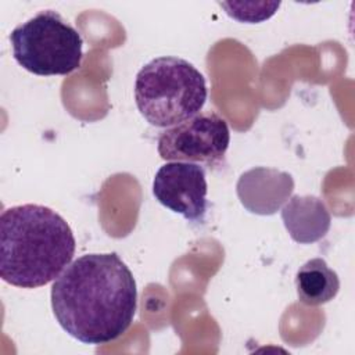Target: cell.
I'll return each instance as SVG.
<instances>
[{
  "instance_id": "cell-9",
  "label": "cell",
  "mask_w": 355,
  "mask_h": 355,
  "mask_svg": "<svg viewBox=\"0 0 355 355\" xmlns=\"http://www.w3.org/2000/svg\"><path fill=\"white\" fill-rule=\"evenodd\" d=\"M295 287L298 300L309 306L331 301L340 290L338 275L323 258L306 261L297 272Z\"/></svg>"
},
{
  "instance_id": "cell-5",
  "label": "cell",
  "mask_w": 355,
  "mask_h": 355,
  "mask_svg": "<svg viewBox=\"0 0 355 355\" xmlns=\"http://www.w3.org/2000/svg\"><path fill=\"white\" fill-rule=\"evenodd\" d=\"M227 122L214 111L198 112L190 119L166 128L158 137V154L165 161L219 165L227 151Z\"/></svg>"
},
{
  "instance_id": "cell-2",
  "label": "cell",
  "mask_w": 355,
  "mask_h": 355,
  "mask_svg": "<svg viewBox=\"0 0 355 355\" xmlns=\"http://www.w3.org/2000/svg\"><path fill=\"white\" fill-rule=\"evenodd\" d=\"M75 236L49 207H10L0 216V276L15 287L36 288L55 280L71 263Z\"/></svg>"
},
{
  "instance_id": "cell-7",
  "label": "cell",
  "mask_w": 355,
  "mask_h": 355,
  "mask_svg": "<svg viewBox=\"0 0 355 355\" xmlns=\"http://www.w3.org/2000/svg\"><path fill=\"white\" fill-rule=\"evenodd\" d=\"M294 189L293 178L273 168H252L237 182L241 204L254 214L272 215L288 198Z\"/></svg>"
},
{
  "instance_id": "cell-3",
  "label": "cell",
  "mask_w": 355,
  "mask_h": 355,
  "mask_svg": "<svg viewBox=\"0 0 355 355\" xmlns=\"http://www.w3.org/2000/svg\"><path fill=\"white\" fill-rule=\"evenodd\" d=\"M207 96L204 75L180 57L153 58L136 75L137 110L155 128H172L197 115Z\"/></svg>"
},
{
  "instance_id": "cell-8",
  "label": "cell",
  "mask_w": 355,
  "mask_h": 355,
  "mask_svg": "<svg viewBox=\"0 0 355 355\" xmlns=\"http://www.w3.org/2000/svg\"><path fill=\"white\" fill-rule=\"evenodd\" d=\"M282 219L291 239L309 244L322 239L330 229V214L315 196H293L282 208Z\"/></svg>"
},
{
  "instance_id": "cell-4",
  "label": "cell",
  "mask_w": 355,
  "mask_h": 355,
  "mask_svg": "<svg viewBox=\"0 0 355 355\" xmlns=\"http://www.w3.org/2000/svg\"><path fill=\"white\" fill-rule=\"evenodd\" d=\"M10 42L15 61L39 76L68 75L80 67L83 57L80 33L53 10L15 26Z\"/></svg>"
},
{
  "instance_id": "cell-1",
  "label": "cell",
  "mask_w": 355,
  "mask_h": 355,
  "mask_svg": "<svg viewBox=\"0 0 355 355\" xmlns=\"http://www.w3.org/2000/svg\"><path fill=\"white\" fill-rule=\"evenodd\" d=\"M55 320L90 345L121 337L137 309L136 280L115 252L86 254L71 262L51 286Z\"/></svg>"
},
{
  "instance_id": "cell-6",
  "label": "cell",
  "mask_w": 355,
  "mask_h": 355,
  "mask_svg": "<svg viewBox=\"0 0 355 355\" xmlns=\"http://www.w3.org/2000/svg\"><path fill=\"white\" fill-rule=\"evenodd\" d=\"M207 191L205 171L194 162H168L157 171L153 180L155 200L194 223L205 220Z\"/></svg>"
}]
</instances>
